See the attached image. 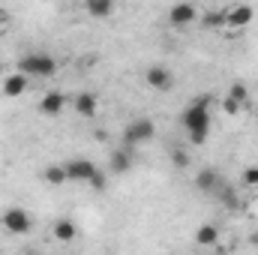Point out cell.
Returning <instances> with one entry per match:
<instances>
[{"instance_id":"cell-1","label":"cell","mask_w":258,"mask_h":255,"mask_svg":"<svg viewBox=\"0 0 258 255\" xmlns=\"http://www.w3.org/2000/svg\"><path fill=\"white\" fill-rule=\"evenodd\" d=\"M210 102L213 96L204 93L186 105V111L180 114V123L186 126V132H210Z\"/></svg>"},{"instance_id":"cell-2","label":"cell","mask_w":258,"mask_h":255,"mask_svg":"<svg viewBox=\"0 0 258 255\" xmlns=\"http://www.w3.org/2000/svg\"><path fill=\"white\" fill-rule=\"evenodd\" d=\"M18 69H21V75H39V78H51L54 72H57V60L54 57H48V54H24L21 60H18Z\"/></svg>"},{"instance_id":"cell-3","label":"cell","mask_w":258,"mask_h":255,"mask_svg":"<svg viewBox=\"0 0 258 255\" xmlns=\"http://www.w3.org/2000/svg\"><path fill=\"white\" fill-rule=\"evenodd\" d=\"M156 135V123L150 120V117H138V120H132L126 129H123V147L132 150L135 144H144V141H150Z\"/></svg>"},{"instance_id":"cell-4","label":"cell","mask_w":258,"mask_h":255,"mask_svg":"<svg viewBox=\"0 0 258 255\" xmlns=\"http://www.w3.org/2000/svg\"><path fill=\"white\" fill-rule=\"evenodd\" d=\"M0 222H3V228H6L9 234H27V231L33 228V216H30L24 207H9V210H3Z\"/></svg>"},{"instance_id":"cell-5","label":"cell","mask_w":258,"mask_h":255,"mask_svg":"<svg viewBox=\"0 0 258 255\" xmlns=\"http://www.w3.org/2000/svg\"><path fill=\"white\" fill-rule=\"evenodd\" d=\"M63 168H66V177L69 180H84V183H90V177L99 171L90 159H72V162H66Z\"/></svg>"},{"instance_id":"cell-6","label":"cell","mask_w":258,"mask_h":255,"mask_svg":"<svg viewBox=\"0 0 258 255\" xmlns=\"http://www.w3.org/2000/svg\"><path fill=\"white\" fill-rule=\"evenodd\" d=\"M195 18H198V9H195L192 3H177V6H171V12H168V21H171L174 27H186V24H192Z\"/></svg>"},{"instance_id":"cell-7","label":"cell","mask_w":258,"mask_h":255,"mask_svg":"<svg viewBox=\"0 0 258 255\" xmlns=\"http://www.w3.org/2000/svg\"><path fill=\"white\" fill-rule=\"evenodd\" d=\"M144 81H147L153 90H168L171 81H174V75H171L165 66H150V69L144 72Z\"/></svg>"},{"instance_id":"cell-8","label":"cell","mask_w":258,"mask_h":255,"mask_svg":"<svg viewBox=\"0 0 258 255\" xmlns=\"http://www.w3.org/2000/svg\"><path fill=\"white\" fill-rule=\"evenodd\" d=\"M66 105V96L60 93V90H48L42 99H39V111L42 114H48V117H54V114H60Z\"/></svg>"},{"instance_id":"cell-9","label":"cell","mask_w":258,"mask_h":255,"mask_svg":"<svg viewBox=\"0 0 258 255\" xmlns=\"http://www.w3.org/2000/svg\"><path fill=\"white\" fill-rule=\"evenodd\" d=\"M252 15H255L252 6H231V9H225V24H231V27H246V24L252 21Z\"/></svg>"},{"instance_id":"cell-10","label":"cell","mask_w":258,"mask_h":255,"mask_svg":"<svg viewBox=\"0 0 258 255\" xmlns=\"http://www.w3.org/2000/svg\"><path fill=\"white\" fill-rule=\"evenodd\" d=\"M195 186L201 192H216L222 186V177L216 174V168H201V171L195 174Z\"/></svg>"},{"instance_id":"cell-11","label":"cell","mask_w":258,"mask_h":255,"mask_svg":"<svg viewBox=\"0 0 258 255\" xmlns=\"http://www.w3.org/2000/svg\"><path fill=\"white\" fill-rule=\"evenodd\" d=\"M75 111H78L81 117H96V111H99V102H96V93H90V90H84V93H78V96H75Z\"/></svg>"},{"instance_id":"cell-12","label":"cell","mask_w":258,"mask_h":255,"mask_svg":"<svg viewBox=\"0 0 258 255\" xmlns=\"http://www.w3.org/2000/svg\"><path fill=\"white\" fill-rule=\"evenodd\" d=\"M129 168H132V150H126V147L114 150L111 153V171L114 174H126Z\"/></svg>"},{"instance_id":"cell-13","label":"cell","mask_w":258,"mask_h":255,"mask_svg":"<svg viewBox=\"0 0 258 255\" xmlns=\"http://www.w3.org/2000/svg\"><path fill=\"white\" fill-rule=\"evenodd\" d=\"M84 9H87L90 18H108V15L114 12V3H111V0H87Z\"/></svg>"},{"instance_id":"cell-14","label":"cell","mask_w":258,"mask_h":255,"mask_svg":"<svg viewBox=\"0 0 258 255\" xmlns=\"http://www.w3.org/2000/svg\"><path fill=\"white\" fill-rule=\"evenodd\" d=\"M24 90H27V75H21V72L9 75V78L3 81V93H6V96H21Z\"/></svg>"},{"instance_id":"cell-15","label":"cell","mask_w":258,"mask_h":255,"mask_svg":"<svg viewBox=\"0 0 258 255\" xmlns=\"http://www.w3.org/2000/svg\"><path fill=\"white\" fill-rule=\"evenodd\" d=\"M75 234H78V225H75L72 219H57V222H54V237H57L60 243L75 240Z\"/></svg>"},{"instance_id":"cell-16","label":"cell","mask_w":258,"mask_h":255,"mask_svg":"<svg viewBox=\"0 0 258 255\" xmlns=\"http://www.w3.org/2000/svg\"><path fill=\"white\" fill-rule=\"evenodd\" d=\"M195 240H198V246H213V243H219V228L216 225H201L195 231Z\"/></svg>"},{"instance_id":"cell-17","label":"cell","mask_w":258,"mask_h":255,"mask_svg":"<svg viewBox=\"0 0 258 255\" xmlns=\"http://www.w3.org/2000/svg\"><path fill=\"white\" fill-rule=\"evenodd\" d=\"M213 195H216V198H219V204H225L228 210H234V207H237V192H234V186L222 183V186L213 192Z\"/></svg>"},{"instance_id":"cell-18","label":"cell","mask_w":258,"mask_h":255,"mask_svg":"<svg viewBox=\"0 0 258 255\" xmlns=\"http://www.w3.org/2000/svg\"><path fill=\"white\" fill-rule=\"evenodd\" d=\"M45 180H48L51 186L66 183V180H69V177H66V168H63V165H48V168H45Z\"/></svg>"},{"instance_id":"cell-19","label":"cell","mask_w":258,"mask_h":255,"mask_svg":"<svg viewBox=\"0 0 258 255\" xmlns=\"http://www.w3.org/2000/svg\"><path fill=\"white\" fill-rule=\"evenodd\" d=\"M201 24H204V27H222V24H225V9L204 12V15H201Z\"/></svg>"},{"instance_id":"cell-20","label":"cell","mask_w":258,"mask_h":255,"mask_svg":"<svg viewBox=\"0 0 258 255\" xmlns=\"http://www.w3.org/2000/svg\"><path fill=\"white\" fill-rule=\"evenodd\" d=\"M228 99H231V102H237V105H240V102H246V99H249L246 84H243V81H234V84H231V90H228Z\"/></svg>"},{"instance_id":"cell-21","label":"cell","mask_w":258,"mask_h":255,"mask_svg":"<svg viewBox=\"0 0 258 255\" xmlns=\"http://www.w3.org/2000/svg\"><path fill=\"white\" fill-rule=\"evenodd\" d=\"M171 162H174L177 168H186V165H189V153H186L183 147H171Z\"/></svg>"},{"instance_id":"cell-22","label":"cell","mask_w":258,"mask_h":255,"mask_svg":"<svg viewBox=\"0 0 258 255\" xmlns=\"http://www.w3.org/2000/svg\"><path fill=\"white\" fill-rule=\"evenodd\" d=\"M243 183H246V186H258V165H249V168L243 171Z\"/></svg>"},{"instance_id":"cell-23","label":"cell","mask_w":258,"mask_h":255,"mask_svg":"<svg viewBox=\"0 0 258 255\" xmlns=\"http://www.w3.org/2000/svg\"><path fill=\"white\" fill-rule=\"evenodd\" d=\"M105 183H108V177H105L102 171H96V174L90 177V186H93L96 192H102V189H105Z\"/></svg>"},{"instance_id":"cell-24","label":"cell","mask_w":258,"mask_h":255,"mask_svg":"<svg viewBox=\"0 0 258 255\" xmlns=\"http://www.w3.org/2000/svg\"><path fill=\"white\" fill-rule=\"evenodd\" d=\"M222 108H225V114H237V108H240V105H237V102H231V99L225 96V102H222Z\"/></svg>"},{"instance_id":"cell-25","label":"cell","mask_w":258,"mask_h":255,"mask_svg":"<svg viewBox=\"0 0 258 255\" xmlns=\"http://www.w3.org/2000/svg\"><path fill=\"white\" fill-rule=\"evenodd\" d=\"M189 141L192 144H204L207 141V132H189Z\"/></svg>"},{"instance_id":"cell-26","label":"cell","mask_w":258,"mask_h":255,"mask_svg":"<svg viewBox=\"0 0 258 255\" xmlns=\"http://www.w3.org/2000/svg\"><path fill=\"white\" fill-rule=\"evenodd\" d=\"M3 24H6V12L0 9V27H3Z\"/></svg>"},{"instance_id":"cell-27","label":"cell","mask_w":258,"mask_h":255,"mask_svg":"<svg viewBox=\"0 0 258 255\" xmlns=\"http://www.w3.org/2000/svg\"><path fill=\"white\" fill-rule=\"evenodd\" d=\"M27 255H42V252H27Z\"/></svg>"}]
</instances>
